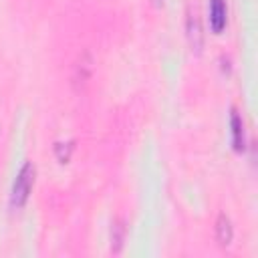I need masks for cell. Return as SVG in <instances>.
<instances>
[{
  "label": "cell",
  "mask_w": 258,
  "mask_h": 258,
  "mask_svg": "<svg viewBox=\"0 0 258 258\" xmlns=\"http://www.w3.org/2000/svg\"><path fill=\"white\" fill-rule=\"evenodd\" d=\"M123 234H125V228H123V224L117 220L115 222V226H113V244H115V252H119V248H121V244H123Z\"/></svg>",
  "instance_id": "cell-6"
},
{
  "label": "cell",
  "mask_w": 258,
  "mask_h": 258,
  "mask_svg": "<svg viewBox=\"0 0 258 258\" xmlns=\"http://www.w3.org/2000/svg\"><path fill=\"white\" fill-rule=\"evenodd\" d=\"M232 222L226 214H220L216 220V238L220 242V246H228L232 242Z\"/></svg>",
  "instance_id": "cell-5"
},
{
  "label": "cell",
  "mask_w": 258,
  "mask_h": 258,
  "mask_svg": "<svg viewBox=\"0 0 258 258\" xmlns=\"http://www.w3.org/2000/svg\"><path fill=\"white\" fill-rule=\"evenodd\" d=\"M185 30H187V38H189V44L191 48H196L200 52L202 48V42H204V34H202V24H200V18H198V12L187 8V18H185Z\"/></svg>",
  "instance_id": "cell-2"
},
{
  "label": "cell",
  "mask_w": 258,
  "mask_h": 258,
  "mask_svg": "<svg viewBox=\"0 0 258 258\" xmlns=\"http://www.w3.org/2000/svg\"><path fill=\"white\" fill-rule=\"evenodd\" d=\"M210 24L214 32H222L226 26V0H210Z\"/></svg>",
  "instance_id": "cell-3"
},
{
  "label": "cell",
  "mask_w": 258,
  "mask_h": 258,
  "mask_svg": "<svg viewBox=\"0 0 258 258\" xmlns=\"http://www.w3.org/2000/svg\"><path fill=\"white\" fill-rule=\"evenodd\" d=\"M34 175H36L34 165L30 161H26L20 167V171H18L14 183H12V191H10V206L12 208L20 210L28 202V196H30L32 185H34Z\"/></svg>",
  "instance_id": "cell-1"
},
{
  "label": "cell",
  "mask_w": 258,
  "mask_h": 258,
  "mask_svg": "<svg viewBox=\"0 0 258 258\" xmlns=\"http://www.w3.org/2000/svg\"><path fill=\"white\" fill-rule=\"evenodd\" d=\"M230 127H232V143H234V149L236 151H242L244 149V123L238 115L236 109H232V115H230Z\"/></svg>",
  "instance_id": "cell-4"
}]
</instances>
